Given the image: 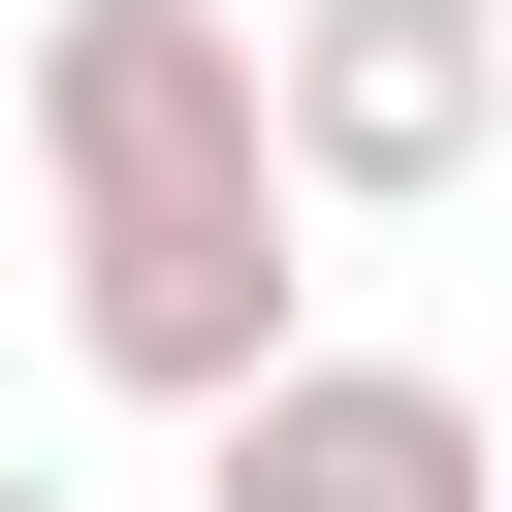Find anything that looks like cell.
<instances>
[{"instance_id": "cell-4", "label": "cell", "mask_w": 512, "mask_h": 512, "mask_svg": "<svg viewBox=\"0 0 512 512\" xmlns=\"http://www.w3.org/2000/svg\"><path fill=\"white\" fill-rule=\"evenodd\" d=\"M0 512H64V480H0Z\"/></svg>"}, {"instance_id": "cell-1", "label": "cell", "mask_w": 512, "mask_h": 512, "mask_svg": "<svg viewBox=\"0 0 512 512\" xmlns=\"http://www.w3.org/2000/svg\"><path fill=\"white\" fill-rule=\"evenodd\" d=\"M32 192H64V352L128 416L288 384V128H256V0H32Z\"/></svg>"}, {"instance_id": "cell-3", "label": "cell", "mask_w": 512, "mask_h": 512, "mask_svg": "<svg viewBox=\"0 0 512 512\" xmlns=\"http://www.w3.org/2000/svg\"><path fill=\"white\" fill-rule=\"evenodd\" d=\"M192 512H512V448H480L448 352H288V384L192 416Z\"/></svg>"}, {"instance_id": "cell-2", "label": "cell", "mask_w": 512, "mask_h": 512, "mask_svg": "<svg viewBox=\"0 0 512 512\" xmlns=\"http://www.w3.org/2000/svg\"><path fill=\"white\" fill-rule=\"evenodd\" d=\"M256 128L320 224H416L512 160V0H256Z\"/></svg>"}]
</instances>
